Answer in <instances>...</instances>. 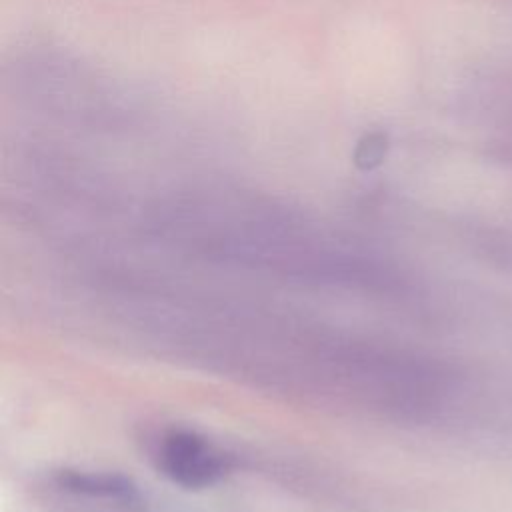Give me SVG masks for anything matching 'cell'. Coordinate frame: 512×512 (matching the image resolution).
Here are the masks:
<instances>
[{
    "label": "cell",
    "instance_id": "6da1fadb",
    "mask_svg": "<svg viewBox=\"0 0 512 512\" xmlns=\"http://www.w3.org/2000/svg\"><path fill=\"white\" fill-rule=\"evenodd\" d=\"M158 468L176 484L204 488L228 470V458L192 432H170L158 446Z\"/></svg>",
    "mask_w": 512,
    "mask_h": 512
},
{
    "label": "cell",
    "instance_id": "7a4b0ae2",
    "mask_svg": "<svg viewBox=\"0 0 512 512\" xmlns=\"http://www.w3.org/2000/svg\"><path fill=\"white\" fill-rule=\"evenodd\" d=\"M62 484H66L70 490L82 492V494H90V496H106V498H132L134 496V488L122 480V478H114V476H96V474H66L62 478Z\"/></svg>",
    "mask_w": 512,
    "mask_h": 512
}]
</instances>
